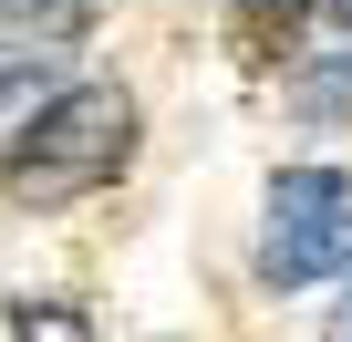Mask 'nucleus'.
<instances>
[{"instance_id": "2", "label": "nucleus", "mask_w": 352, "mask_h": 342, "mask_svg": "<svg viewBox=\"0 0 352 342\" xmlns=\"http://www.w3.org/2000/svg\"><path fill=\"white\" fill-rule=\"evenodd\" d=\"M331 270H352V177H342V166H280L270 239H259V280L270 290H311Z\"/></svg>"}, {"instance_id": "1", "label": "nucleus", "mask_w": 352, "mask_h": 342, "mask_svg": "<svg viewBox=\"0 0 352 342\" xmlns=\"http://www.w3.org/2000/svg\"><path fill=\"white\" fill-rule=\"evenodd\" d=\"M124 156H135V94L124 83H63L11 135L0 177H11L21 208H63V197H94L104 177H124Z\"/></svg>"}, {"instance_id": "5", "label": "nucleus", "mask_w": 352, "mask_h": 342, "mask_svg": "<svg viewBox=\"0 0 352 342\" xmlns=\"http://www.w3.org/2000/svg\"><path fill=\"white\" fill-rule=\"evenodd\" d=\"M11 32L21 42H63V32H83V0H11Z\"/></svg>"}, {"instance_id": "8", "label": "nucleus", "mask_w": 352, "mask_h": 342, "mask_svg": "<svg viewBox=\"0 0 352 342\" xmlns=\"http://www.w3.org/2000/svg\"><path fill=\"white\" fill-rule=\"evenodd\" d=\"M331 332H342V342H352V301H342V311H331Z\"/></svg>"}, {"instance_id": "6", "label": "nucleus", "mask_w": 352, "mask_h": 342, "mask_svg": "<svg viewBox=\"0 0 352 342\" xmlns=\"http://www.w3.org/2000/svg\"><path fill=\"white\" fill-rule=\"evenodd\" d=\"M300 104H311V114H331V104H352V63H331V73H321V83H311Z\"/></svg>"}, {"instance_id": "7", "label": "nucleus", "mask_w": 352, "mask_h": 342, "mask_svg": "<svg viewBox=\"0 0 352 342\" xmlns=\"http://www.w3.org/2000/svg\"><path fill=\"white\" fill-rule=\"evenodd\" d=\"M321 11H331V21H342V32H352V0H321Z\"/></svg>"}, {"instance_id": "3", "label": "nucleus", "mask_w": 352, "mask_h": 342, "mask_svg": "<svg viewBox=\"0 0 352 342\" xmlns=\"http://www.w3.org/2000/svg\"><path fill=\"white\" fill-rule=\"evenodd\" d=\"M300 11H311V0H228V42H239V63H290Z\"/></svg>"}, {"instance_id": "4", "label": "nucleus", "mask_w": 352, "mask_h": 342, "mask_svg": "<svg viewBox=\"0 0 352 342\" xmlns=\"http://www.w3.org/2000/svg\"><path fill=\"white\" fill-rule=\"evenodd\" d=\"M11 332L21 342H94V311L83 301H11Z\"/></svg>"}]
</instances>
